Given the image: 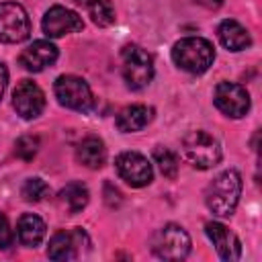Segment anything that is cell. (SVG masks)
Here are the masks:
<instances>
[{
  "mask_svg": "<svg viewBox=\"0 0 262 262\" xmlns=\"http://www.w3.org/2000/svg\"><path fill=\"white\" fill-rule=\"evenodd\" d=\"M242 194V176L237 170H225L213 178V182L205 190V203L209 211L219 217H229Z\"/></svg>",
  "mask_w": 262,
  "mask_h": 262,
  "instance_id": "obj_1",
  "label": "cell"
},
{
  "mask_svg": "<svg viewBox=\"0 0 262 262\" xmlns=\"http://www.w3.org/2000/svg\"><path fill=\"white\" fill-rule=\"evenodd\" d=\"M174 63L188 74H203L215 59L213 45L203 37H186L174 43L172 47Z\"/></svg>",
  "mask_w": 262,
  "mask_h": 262,
  "instance_id": "obj_2",
  "label": "cell"
},
{
  "mask_svg": "<svg viewBox=\"0 0 262 262\" xmlns=\"http://www.w3.org/2000/svg\"><path fill=\"white\" fill-rule=\"evenodd\" d=\"M182 156L190 166L199 170H207L219 164L221 145L211 133L196 129L182 137Z\"/></svg>",
  "mask_w": 262,
  "mask_h": 262,
  "instance_id": "obj_3",
  "label": "cell"
},
{
  "mask_svg": "<svg viewBox=\"0 0 262 262\" xmlns=\"http://www.w3.org/2000/svg\"><path fill=\"white\" fill-rule=\"evenodd\" d=\"M121 72L123 80L131 90H141L145 88L151 78H154V61L151 55L137 47V45H127L121 51Z\"/></svg>",
  "mask_w": 262,
  "mask_h": 262,
  "instance_id": "obj_4",
  "label": "cell"
},
{
  "mask_svg": "<svg viewBox=\"0 0 262 262\" xmlns=\"http://www.w3.org/2000/svg\"><path fill=\"white\" fill-rule=\"evenodd\" d=\"M151 250L162 260H182L190 252V237L180 225L168 223L154 233Z\"/></svg>",
  "mask_w": 262,
  "mask_h": 262,
  "instance_id": "obj_5",
  "label": "cell"
},
{
  "mask_svg": "<svg viewBox=\"0 0 262 262\" xmlns=\"http://www.w3.org/2000/svg\"><path fill=\"white\" fill-rule=\"evenodd\" d=\"M53 90H55V96H57L59 104L66 106V108L88 113L94 104L90 86L78 76H59L55 80Z\"/></svg>",
  "mask_w": 262,
  "mask_h": 262,
  "instance_id": "obj_6",
  "label": "cell"
},
{
  "mask_svg": "<svg viewBox=\"0 0 262 262\" xmlns=\"http://www.w3.org/2000/svg\"><path fill=\"white\" fill-rule=\"evenodd\" d=\"M31 23L27 10L16 2L0 4V41L4 43H20L29 39Z\"/></svg>",
  "mask_w": 262,
  "mask_h": 262,
  "instance_id": "obj_7",
  "label": "cell"
},
{
  "mask_svg": "<svg viewBox=\"0 0 262 262\" xmlns=\"http://www.w3.org/2000/svg\"><path fill=\"white\" fill-rule=\"evenodd\" d=\"M213 102L225 117H231V119H239L250 111L248 90L239 84H233V82L217 84V88L213 92Z\"/></svg>",
  "mask_w": 262,
  "mask_h": 262,
  "instance_id": "obj_8",
  "label": "cell"
},
{
  "mask_svg": "<svg viewBox=\"0 0 262 262\" xmlns=\"http://www.w3.org/2000/svg\"><path fill=\"white\" fill-rule=\"evenodd\" d=\"M115 168L119 172V176L129 184V186H145L151 182L154 178V170L151 164L147 162V158H143L137 151H123L117 156L115 160Z\"/></svg>",
  "mask_w": 262,
  "mask_h": 262,
  "instance_id": "obj_9",
  "label": "cell"
},
{
  "mask_svg": "<svg viewBox=\"0 0 262 262\" xmlns=\"http://www.w3.org/2000/svg\"><path fill=\"white\" fill-rule=\"evenodd\" d=\"M12 104L23 119H35L45 108V94L35 82L20 80L12 92Z\"/></svg>",
  "mask_w": 262,
  "mask_h": 262,
  "instance_id": "obj_10",
  "label": "cell"
},
{
  "mask_svg": "<svg viewBox=\"0 0 262 262\" xmlns=\"http://www.w3.org/2000/svg\"><path fill=\"white\" fill-rule=\"evenodd\" d=\"M84 23L82 18L63 6H51L43 16V33L47 37H63L68 33L82 31Z\"/></svg>",
  "mask_w": 262,
  "mask_h": 262,
  "instance_id": "obj_11",
  "label": "cell"
},
{
  "mask_svg": "<svg viewBox=\"0 0 262 262\" xmlns=\"http://www.w3.org/2000/svg\"><path fill=\"white\" fill-rule=\"evenodd\" d=\"M88 244V237L82 229H74V231H59L51 237L49 248H47V256L51 260H76L80 256L78 246Z\"/></svg>",
  "mask_w": 262,
  "mask_h": 262,
  "instance_id": "obj_12",
  "label": "cell"
},
{
  "mask_svg": "<svg viewBox=\"0 0 262 262\" xmlns=\"http://www.w3.org/2000/svg\"><path fill=\"white\" fill-rule=\"evenodd\" d=\"M57 59V47L49 41H33L29 47L23 49L18 63L27 72H41L49 66H53Z\"/></svg>",
  "mask_w": 262,
  "mask_h": 262,
  "instance_id": "obj_13",
  "label": "cell"
},
{
  "mask_svg": "<svg viewBox=\"0 0 262 262\" xmlns=\"http://www.w3.org/2000/svg\"><path fill=\"white\" fill-rule=\"evenodd\" d=\"M205 231H207L209 239L213 242L217 254L223 260H237L242 256V244H239L237 235L233 231H229L223 223L211 221V223L205 225Z\"/></svg>",
  "mask_w": 262,
  "mask_h": 262,
  "instance_id": "obj_14",
  "label": "cell"
},
{
  "mask_svg": "<svg viewBox=\"0 0 262 262\" xmlns=\"http://www.w3.org/2000/svg\"><path fill=\"white\" fill-rule=\"evenodd\" d=\"M151 119H154V108L151 106L131 104V106H125L123 111H119L115 123H117L119 131L133 133V131H141L143 127H147Z\"/></svg>",
  "mask_w": 262,
  "mask_h": 262,
  "instance_id": "obj_15",
  "label": "cell"
},
{
  "mask_svg": "<svg viewBox=\"0 0 262 262\" xmlns=\"http://www.w3.org/2000/svg\"><path fill=\"white\" fill-rule=\"evenodd\" d=\"M217 35H219L221 45L229 51H242V49L250 47V43H252L250 33L237 20H223L217 29Z\"/></svg>",
  "mask_w": 262,
  "mask_h": 262,
  "instance_id": "obj_16",
  "label": "cell"
},
{
  "mask_svg": "<svg viewBox=\"0 0 262 262\" xmlns=\"http://www.w3.org/2000/svg\"><path fill=\"white\" fill-rule=\"evenodd\" d=\"M76 158L80 164H84L86 168H102L106 162V147L102 143V139L98 137H86L78 143L76 147Z\"/></svg>",
  "mask_w": 262,
  "mask_h": 262,
  "instance_id": "obj_17",
  "label": "cell"
},
{
  "mask_svg": "<svg viewBox=\"0 0 262 262\" xmlns=\"http://www.w3.org/2000/svg\"><path fill=\"white\" fill-rule=\"evenodd\" d=\"M16 235H18L20 244L27 246V248L39 246L43 242V237H45V223H43V219L33 215V213L20 215V219L16 223Z\"/></svg>",
  "mask_w": 262,
  "mask_h": 262,
  "instance_id": "obj_18",
  "label": "cell"
},
{
  "mask_svg": "<svg viewBox=\"0 0 262 262\" xmlns=\"http://www.w3.org/2000/svg\"><path fill=\"white\" fill-rule=\"evenodd\" d=\"M59 201L70 213H80L88 205V188L82 182H70L59 190Z\"/></svg>",
  "mask_w": 262,
  "mask_h": 262,
  "instance_id": "obj_19",
  "label": "cell"
},
{
  "mask_svg": "<svg viewBox=\"0 0 262 262\" xmlns=\"http://www.w3.org/2000/svg\"><path fill=\"white\" fill-rule=\"evenodd\" d=\"M86 8H88V14L94 25L111 27L115 23V6L111 0H88Z\"/></svg>",
  "mask_w": 262,
  "mask_h": 262,
  "instance_id": "obj_20",
  "label": "cell"
},
{
  "mask_svg": "<svg viewBox=\"0 0 262 262\" xmlns=\"http://www.w3.org/2000/svg\"><path fill=\"white\" fill-rule=\"evenodd\" d=\"M154 162L158 164L160 172H162L166 178H170V180L176 178V174H178V158H176L170 149L158 145V147L154 149Z\"/></svg>",
  "mask_w": 262,
  "mask_h": 262,
  "instance_id": "obj_21",
  "label": "cell"
},
{
  "mask_svg": "<svg viewBox=\"0 0 262 262\" xmlns=\"http://www.w3.org/2000/svg\"><path fill=\"white\" fill-rule=\"evenodd\" d=\"M47 192H49V186H47L45 180H41V178H29V180L23 184V188H20L23 199L29 201V203H39V201H43V199L47 196Z\"/></svg>",
  "mask_w": 262,
  "mask_h": 262,
  "instance_id": "obj_22",
  "label": "cell"
},
{
  "mask_svg": "<svg viewBox=\"0 0 262 262\" xmlns=\"http://www.w3.org/2000/svg\"><path fill=\"white\" fill-rule=\"evenodd\" d=\"M37 149H39V139L33 137V135H25V137H20V139L16 141V145H14V154H16V158H20V160H25V162L33 160L35 154H37Z\"/></svg>",
  "mask_w": 262,
  "mask_h": 262,
  "instance_id": "obj_23",
  "label": "cell"
},
{
  "mask_svg": "<svg viewBox=\"0 0 262 262\" xmlns=\"http://www.w3.org/2000/svg\"><path fill=\"white\" fill-rule=\"evenodd\" d=\"M12 246V229L8 225V219L0 213V248H10Z\"/></svg>",
  "mask_w": 262,
  "mask_h": 262,
  "instance_id": "obj_24",
  "label": "cell"
},
{
  "mask_svg": "<svg viewBox=\"0 0 262 262\" xmlns=\"http://www.w3.org/2000/svg\"><path fill=\"white\" fill-rule=\"evenodd\" d=\"M104 194H106V203H108L111 207H117V205L121 203V192H119L113 184H106V186H104Z\"/></svg>",
  "mask_w": 262,
  "mask_h": 262,
  "instance_id": "obj_25",
  "label": "cell"
},
{
  "mask_svg": "<svg viewBox=\"0 0 262 262\" xmlns=\"http://www.w3.org/2000/svg\"><path fill=\"white\" fill-rule=\"evenodd\" d=\"M6 82H8V72H6V66L0 63V98H2L4 90H6Z\"/></svg>",
  "mask_w": 262,
  "mask_h": 262,
  "instance_id": "obj_26",
  "label": "cell"
},
{
  "mask_svg": "<svg viewBox=\"0 0 262 262\" xmlns=\"http://www.w3.org/2000/svg\"><path fill=\"white\" fill-rule=\"evenodd\" d=\"M196 2L203 4V6H207V8H219L223 4V0H196Z\"/></svg>",
  "mask_w": 262,
  "mask_h": 262,
  "instance_id": "obj_27",
  "label": "cell"
}]
</instances>
